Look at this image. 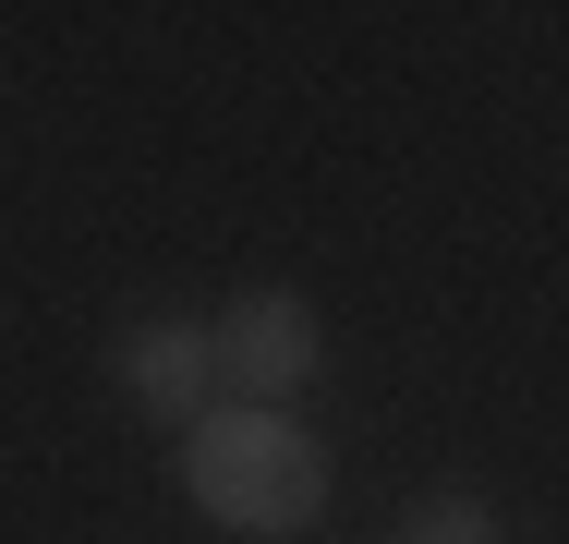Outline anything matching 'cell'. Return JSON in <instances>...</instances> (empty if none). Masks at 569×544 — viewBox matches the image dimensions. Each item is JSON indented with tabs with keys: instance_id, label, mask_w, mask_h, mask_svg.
Listing matches in <instances>:
<instances>
[{
	"instance_id": "obj_1",
	"label": "cell",
	"mask_w": 569,
	"mask_h": 544,
	"mask_svg": "<svg viewBox=\"0 0 569 544\" xmlns=\"http://www.w3.org/2000/svg\"><path fill=\"white\" fill-rule=\"evenodd\" d=\"M182 496L242 544H291L328 521V447L291 412H207L182 424Z\"/></svg>"
},
{
	"instance_id": "obj_2",
	"label": "cell",
	"mask_w": 569,
	"mask_h": 544,
	"mask_svg": "<svg viewBox=\"0 0 569 544\" xmlns=\"http://www.w3.org/2000/svg\"><path fill=\"white\" fill-rule=\"evenodd\" d=\"M207 351H219V387L242 412H279V400H303L316 375H328V326L303 291H242L219 326H207Z\"/></svg>"
},
{
	"instance_id": "obj_3",
	"label": "cell",
	"mask_w": 569,
	"mask_h": 544,
	"mask_svg": "<svg viewBox=\"0 0 569 544\" xmlns=\"http://www.w3.org/2000/svg\"><path fill=\"white\" fill-rule=\"evenodd\" d=\"M121 387L158 412V424H207L219 400V351H207V315H158L121 339Z\"/></svg>"
},
{
	"instance_id": "obj_4",
	"label": "cell",
	"mask_w": 569,
	"mask_h": 544,
	"mask_svg": "<svg viewBox=\"0 0 569 544\" xmlns=\"http://www.w3.org/2000/svg\"><path fill=\"white\" fill-rule=\"evenodd\" d=\"M400 544H509V533H497V508H485V496H425Z\"/></svg>"
}]
</instances>
